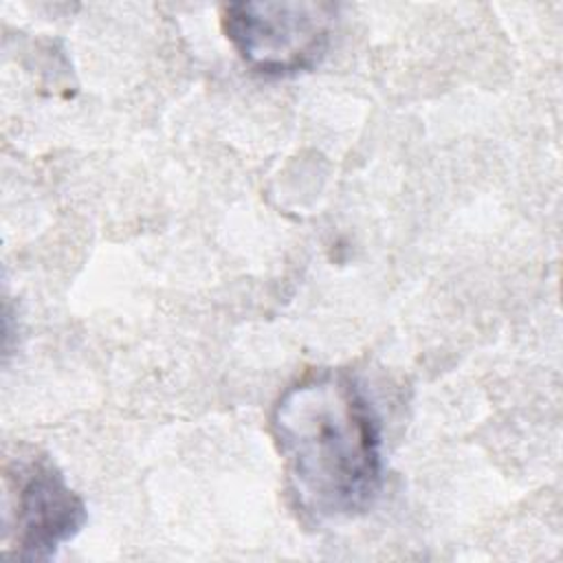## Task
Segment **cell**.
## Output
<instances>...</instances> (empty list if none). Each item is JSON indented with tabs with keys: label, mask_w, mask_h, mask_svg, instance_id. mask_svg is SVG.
Segmentation results:
<instances>
[{
	"label": "cell",
	"mask_w": 563,
	"mask_h": 563,
	"mask_svg": "<svg viewBox=\"0 0 563 563\" xmlns=\"http://www.w3.org/2000/svg\"><path fill=\"white\" fill-rule=\"evenodd\" d=\"M271 431L297 506L317 521L369 510L383 486L380 420L343 369L310 372L275 402Z\"/></svg>",
	"instance_id": "6da1fadb"
},
{
	"label": "cell",
	"mask_w": 563,
	"mask_h": 563,
	"mask_svg": "<svg viewBox=\"0 0 563 563\" xmlns=\"http://www.w3.org/2000/svg\"><path fill=\"white\" fill-rule=\"evenodd\" d=\"M339 7L321 0L231 2L222 31L240 59L266 77L312 70L330 48Z\"/></svg>",
	"instance_id": "7a4b0ae2"
},
{
	"label": "cell",
	"mask_w": 563,
	"mask_h": 563,
	"mask_svg": "<svg viewBox=\"0 0 563 563\" xmlns=\"http://www.w3.org/2000/svg\"><path fill=\"white\" fill-rule=\"evenodd\" d=\"M4 554L46 561L86 523V504L44 453L4 466Z\"/></svg>",
	"instance_id": "3957f363"
}]
</instances>
